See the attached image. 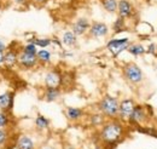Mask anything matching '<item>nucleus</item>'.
<instances>
[{"label":"nucleus","mask_w":157,"mask_h":149,"mask_svg":"<svg viewBox=\"0 0 157 149\" xmlns=\"http://www.w3.org/2000/svg\"><path fill=\"white\" fill-rule=\"evenodd\" d=\"M126 135L124 123L120 119H106L105 123L100 126L98 132L99 141L106 146L117 144L120 141L123 139Z\"/></svg>","instance_id":"nucleus-1"},{"label":"nucleus","mask_w":157,"mask_h":149,"mask_svg":"<svg viewBox=\"0 0 157 149\" xmlns=\"http://www.w3.org/2000/svg\"><path fill=\"white\" fill-rule=\"evenodd\" d=\"M118 107L120 99L111 95H105L97 103L98 112L101 113L106 119H116L118 115Z\"/></svg>","instance_id":"nucleus-2"},{"label":"nucleus","mask_w":157,"mask_h":149,"mask_svg":"<svg viewBox=\"0 0 157 149\" xmlns=\"http://www.w3.org/2000/svg\"><path fill=\"white\" fill-rule=\"evenodd\" d=\"M150 108L147 106H144V104H136L133 112L131 114L127 124H129L131 126H143V125H146L150 120Z\"/></svg>","instance_id":"nucleus-3"},{"label":"nucleus","mask_w":157,"mask_h":149,"mask_svg":"<svg viewBox=\"0 0 157 149\" xmlns=\"http://www.w3.org/2000/svg\"><path fill=\"white\" fill-rule=\"evenodd\" d=\"M122 74L127 83L132 85H139L144 81V73L140 67L134 62H128L122 67Z\"/></svg>","instance_id":"nucleus-4"},{"label":"nucleus","mask_w":157,"mask_h":149,"mask_svg":"<svg viewBox=\"0 0 157 149\" xmlns=\"http://www.w3.org/2000/svg\"><path fill=\"white\" fill-rule=\"evenodd\" d=\"M131 44L129 38H120V39H110L106 42V50L111 52L114 58L118 57L123 51H127L128 46Z\"/></svg>","instance_id":"nucleus-5"},{"label":"nucleus","mask_w":157,"mask_h":149,"mask_svg":"<svg viewBox=\"0 0 157 149\" xmlns=\"http://www.w3.org/2000/svg\"><path fill=\"white\" fill-rule=\"evenodd\" d=\"M110 33V28L105 22L101 21H93L91 22V27L88 29L87 37L90 39H101L106 38Z\"/></svg>","instance_id":"nucleus-6"},{"label":"nucleus","mask_w":157,"mask_h":149,"mask_svg":"<svg viewBox=\"0 0 157 149\" xmlns=\"http://www.w3.org/2000/svg\"><path fill=\"white\" fill-rule=\"evenodd\" d=\"M136 104H137V102L132 97H127V98L121 99L120 101V107H118L117 119H120L123 123H127L131 114L133 112V109H134V107H136Z\"/></svg>","instance_id":"nucleus-7"},{"label":"nucleus","mask_w":157,"mask_h":149,"mask_svg":"<svg viewBox=\"0 0 157 149\" xmlns=\"http://www.w3.org/2000/svg\"><path fill=\"white\" fill-rule=\"evenodd\" d=\"M117 16L124 19H132L137 15V7L131 0H118L117 5Z\"/></svg>","instance_id":"nucleus-8"},{"label":"nucleus","mask_w":157,"mask_h":149,"mask_svg":"<svg viewBox=\"0 0 157 149\" xmlns=\"http://www.w3.org/2000/svg\"><path fill=\"white\" fill-rule=\"evenodd\" d=\"M90 27H91V21H90V18L86 17V16H81V17H78V18L73 22V24H71V32L76 37H83V35H87Z\"/></svg>","instance_id":"nucleus-9"},{"label":"nucleus","mask_w":157,"mask_h":149,"mask_svg":"<svg viewBox=\"0 0 157 149\" xmlns=\"http://www.w3.org/2000/svg\"><path fill=\"white\" fill-rule=\"evenodd\" d=\"M39 64L36 55H29L20 50L18 54V67L23 70H32Z\"/></svg>","instance_id":"nucleus-10"},{"label":"nucleus","mask_w":157,"mask_h":149,"mask_svg":"<svg viewBox=\"0 0 157 149\" xmlns=\"http://www.w3.org/2000/svg\"><path fill=\"white\" fill-rule=\"evenodd\" d=\"M63 84V75L58 69H50L44 76L45 87H60Z\"/></svg>","instance_id":"nucleus-11"},{"label":"nucleus","mask_w":157,"mask_h":149,"mask_svg":"<svg viewBox=\"0 0 157 149\" xmlns=\"http://www.w3.org/2000/svg\"><path fill=\"white\" fill-rule=\"evenodd\" d=\"M15 104V92L5 91L0 93V111L11 112Z\"/></svg>","instance_id":"nucleus-12"},{"label":"nucleus","mask_w":157,"mask_h":149,"mask_svg":"<svg viewBox=\"0 0 157 149\" xmlns=\"http://www.w3.org/2000/svg\"><path fill=\"white\" fill-rule=\"evenodd\" d=\"M18 54L20 51L16 49H7L4 52V66L7 69H12L18 66Z\"/></svg>","instance_id":"nucleus-13"},{"label":"nucleus","mask_w":157,"mask_h":149,"mask_svg":"<svg viewBox=\"0 0 157 149\" xmlns=\"http://www.w3.org/2000/svg\"><path fill=\"white\" fill-rule=\"evenodd\" d=\"M85 111L78 107H67L64 109V115L70 123H78L85 118Z\"/></svg>","instance_id":"nucleus-14"},{"label":"nucleus","mask_w":157,"mask_h":149,"mask_svg":"<svg viewBox=\"0 0 157 149\" xmlns=\"http://www.w3.org/2000/svg\"><path fill=\"white\" fill-rule=\"evenodd\" d=\"M60 96H62V89L60 87H45L41 98L45 102L52 103V102L58 101Z\"/></svg>","instance_id":"nucleus-15"},{"label":"nucleus","mask_w":157,"mask_h":149,"mask_svg":"<svg viewBox=\"0 0 157 149\" xmlns=\"http://www.w3.org/2000/svg\"><path fill=\"white\" fill-rule=\"evenodd\" d=\"M17 149H36L35 141L29 135H21L16 142Z\"/></svg>","instance_id":"nucleus-16"},{"label":"nucleus","mask_w":157,"mask_h":149,"mask_svg":"<svg viewBox=\"0 0 157 149\" xmlns=\"http://www.w3.org/2000/svg\"><path fill=\"white\" fill-rule=\"evenodd\" d=\"M34 125H35V129L40 132H45V131L50 130V125H51V121L48 118H46L45 115L42 114H38L35 116V120H34Z\"/></svg>","instance_id":"nucleus-17"},{"label":"nucleus","mask_w":157,"mask_h":149,"mask_svg":"<svg viewBox=\"0 0 157 149\" xmlns=\"http://www.w3.org/2000/svg\"><path fill=\"white\" fill-rule=\"evenodd\" d=\"M60 41L67 47H74L78 45V37L71 30H65L60 38Z\"/></svg>","instance_id":"nucleus-18"},{"label":"nucleus","mask_w":157,"mask_h":149,"mask_svg":"<svg viewBox=\"0 0 157 149\" xmlns=\"http://www.w3.org/2000/svg\"><path fill=\"white\" fill-rule=\"evenodd\" d=\"M111 30L114 34H120L122 32H126L128 30V24H127V19L122 18V17H118L114 21L113 26H111Z\"/></svg>","instance_id":"nucleus-19"},{"label":"nucleus","mask_w":157,"mask_h":149,"mask_svg":"<svg viewBox=\"0 0 157 149\" xmlns=\"http://www.w3.org/2000/svg\"><path fill=\"white\" fill-rule=\"evenodd\" d=\"M100 5L108 14H116L118 0H100Z\"/></svg>","instance_id":"nucleus-20"},{"label":"nucleus","mask_w":157,"mask_h":149,"mask_svg":"<svg viewBox=\"0 0 157 149\" xmlns=\"http://www.w3.org/2000/svg\"><path fill=\"white\" fill-rule=\"evenodd\" d=\"M36 57H38L39 64H42V66L50 64L51 61H52V54L46 49H40L38 54H36Z\"/></svg>","instance_id":"nucleus-21"},{"label":"nucleus","mask_w":157,"mask_h":149,"mask_svg":"<svg viewBox=\"0 0 157 149\" xmlns=\"http://www.w3.org/2000/svg\"><path fill=\"white\" fill-rule=\"evenodd\" d=\"M28 42H33L34 45H36L39 49H46L48 46L52 45V40L50 38H38L33 37L30 39H28Z\"/></svg>","instance_id":"nucleus-22"},{"label":"nucleus","mask_w":157,"mask_h":149,"mask_svg":"<svg viewBox=\"0 0 157 149\" xmlns=\"http://www.w3.org/2000/svg\"><path fill=\"white\" fill-rule=\"evenodd\" d=\"M127 51L132 55V56H141V55H144L145 52H146V49L141 45V44H139V42H131L129 44V46H128V49H127Z\"/></svg>","instance_id":"nucleus-23"},{"label":"nucleus","mask_w":157,"mask_h":149,"mask_svg":"<svg viewBox=\"0 0 157 149\" xmlns=\"http://www.w3.org/2000/svg\"><path fill=\"white\" fill-rule=\"evenodd\" d=\"M105 120H106V118L99 112L96 113V114L90 115V123H91V125L94 126V127H100V126L105 123Z\"/></svg>","instance_id":"nucleus-24"},{"label":"nucleus","mask_w":157,"mask_h":149,"mask_svg":"<svg viewBox=\"0 0 157 149\" xmlns=\"http://www.w3.org/2000/svg\"><path fill=\"white\" fill-rule=\"evenodd\" d=\"M10 125V115L9 112L0 111V129H7Z\"/></svg>","instance_id":"nucleus-25"},{"label":"nucleus","mask_w":157,"mask_h":149,"mask_svg":"<svg viewBox=\"0 0 157 149\" xmlns=\"http://www.w3.org/2000/svg\"><path fill=\"white\" fill-rule=\"evenodd\" d=\"M21 50L25 54H29V55H36L39 51V47L36 45H34L33 42H27L24 46H22Z\"/></svg>","instance_id":"nucleus-26"},{"label":"nucleus","mask_w":157,"mask_h":149,"mask_svg":"<svg viewBox=\"0 0 157 149\" xmlns=\"http://www.w3.org/2000/svg\"><path fill=\"white\" fill-rule=\"evenodd\" d=\"M9 138H10V133L7 129H0V148L7 144Z\"/></svg>","instance_id":"nucleus-27"},{"label":"nucleus","mask_w":157,"mask_h":149,"mask_svg":"<svg viewBox=\"0 0 157 149\" xmlns=\"http://www.w3.org/2000/svg\"><path fill=\"white\" fill-rule=\"evenodd\" d=\"M11 2H12V5L13 6H16V7H20V9H24V7H27L28 6V4L30 2L29 0H11Z\"/></svg>","instance_id":"nucleus-28"},{"label":"nucleus","mask_w":157,"mask_h":149,"mask_svg":"<svg viewBox=\"0 0 157 149\" xmlns=\"http://www.w3.org/2000/svg\"><path fill=\"white\" fill-rule=\"evenodd\" d=\"M146 52L155 55V54H156V45H155V44H150L149 47H147V50H146Z\"/></svg>","instance_id":"nucleus-29"},{"label":"nucleus","mask_w":157,"mask_h":149,"mask_svg":"<svg viewBox=\"0 0 157 149\" xmlns=\"http://www.w3.org/2000/svg\"><path fill=\"white\" fill-rule=\"evenodd\" d=\"M7 50V46H6V42L0 38V51H2V52H5Z\"/></svg>","instance_id":"nucleus-30"},{"label":"nucleus","mask_w":157,"mask_h":149,"mask_svg":"<svg viewBox=\"0 0 157 149\" xmlns=\"http://www.w3.org/2000/svg\"><path fill=\"white\" fill-rule=\"evenodd\" d=\"M47 0H33L32 2L34 4V5H38V6H41V5H44L45 2H46Z\"/></svg>","instance_id":"nucleus-31"},{"label":"nucleus","mask_w":157,"mask_h":149,"mask_svg":"<svg viewBox=\"0 0 157 149\" xmlns=\"http://www.w3.org/2000/svg\"><path fill=\"white\" fill-rule=\"evenodd\" d=\"M39 149H58L57 147H55V146H50V144H46V146H42V147H40Z\"/></svg>","instance_id":"nucleus-32"},{"label":"nucleus","mask_w":157,"mask_h":149,"mask_svg":"<svg viewBox=\"0 0 157 149\" xmlns=\"http://www.w3.org/2000/svg\"><path fill=\"white\" fill-rule=\"evenodd\" d=\"M63 57H73L74 56V54L73 52H67V51H63Z\"/></svg>","instance_id":"nucleus-33"},{"label":"nucleus","mask_w":157,"mask_h":149,"mask_svg":"<svg viewBox=\"0 0 157 149\" xmlns=\"http://www.w3.org/2000/svg\"><path fill=\"white\" fill-rule=\"evenodd\" d=\"M0 66H4V52L0 51Z\"/></svg>","instance_id":"nucleus-34"},{"label":"nucleus","mask_w":157,"mask_h":149,"mask_svg":"<svg viewBox=\"0 0 157 149\" xmlns=\"http://www.w3.org/2000/svg\"><path fill=\"white\" fill-rule=\"evenodd\" d=\"M64 149H76V148H75V147H73V146H69V144H68V146H65V147H64Z\"/></svg>","instance_id":"nucleus-35"},{"label":"nucleus","mask_w":157,"mask_h":149,"mask_svg":"<svg viewBox=\"0 0 157 149\" xmlns=\"http://www.w3.org/2000/svg\"><path fill=\"white\" fill-rule=\"evenodd\" d=\"M2 12V1L0 0V14Z\"/></svg>","instance_id":"nucleus-36"},{"label":"nucleus","mask_w":157,"mask_h":149,"mask_svg":"<svg viewBox=\"0 0 157 149\" xmlns=\"http://www.w3.org/2000/svg\"><path fill=\"white\" fill-rule=\"evenodd\" d=\"M94 149H101V148H100L99 146H97V147H96V148H94Z\"/></svg>","instance_id":"nucleus-37"},{"label":"nucleus","mask_w":157,"mask_h":149,"mask_svg":"<svg viewBox=\"0 0 157 149\" xmlns=\"http://www.w3.org/2000/svg\"><path fill=\"white\" fill-rule=\"evenodd\" d=\"M29 1H30V2H32V1H33V0H29Z\"/></svg>","instance_id":"nucleus-38"}]
</instances>
